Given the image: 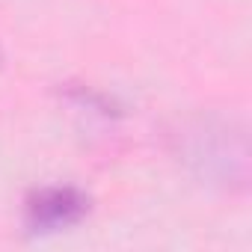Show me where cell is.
<instances>
[{
	"label": "cell",
	"instance_id": "cell-1",
	"mask_svg": "<svg viewBox=\"0 0 252 252\" xmlns=\"http://www.w3.org/2000/svg\"><path fill=\"white\" fill-rule=\"evenodd\" d=\"M175 158L205 184L222 190H246L249 149L246 128L225 116H190L169 134Z\"/></svg>",
	"mask_w": 252,
	"mask_h": 252
},
{
	"label": "cell",
	"instance_id": "cell-2",
	"mask_svg": "<svg viewBox=\"0 0 252 252\" xmlns=\"http://www.w3.org/2000/svg\"><path fill=\"white\" fill-rule=\"evenodd\" d=\"M92 199L74 184H45L24 199V228L30 234H57L74 228L89 214Z\"/></svg>",
	"mask_w": 252,
	"mask_h": 252
},
{
	"label": "cell",
	"instance_id": "cell-3",
	"mask_svg": "<svg viewBox=\"0 0 252 252\" xmlns=\"http://www.w3.org/2000/svg\"><path fill=\"white\" fill-rule=\"evenodd\" d=\"M65 95L71 98V101H77L80 107H89V110H95V113H101V116H116L119 113V107H116V101L110 98V95H104V92H95V89H89V86H65Z\"/></svg>",
	"mask_w": 252,
	"mask_h": 252
},
{
	"label": "cell",
	"instance_id": "cell-4",
	"mask_svg": "<svg viewBox=\"0 0 252 252\" xmlns=\"http://www.w3.org/2000/svg\"><path fill=\"white\" fill-rule=\"evenodd\" d=\"M0 65H3V48H0Z\"/></svg>",
	"mask_w": 252,
	"mask_h": 252
}]
</instances>
